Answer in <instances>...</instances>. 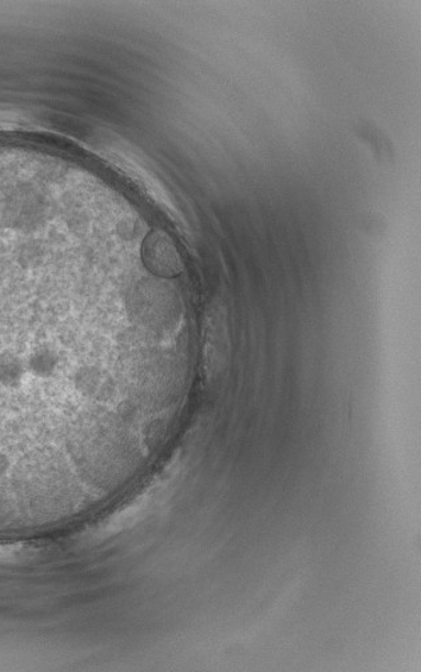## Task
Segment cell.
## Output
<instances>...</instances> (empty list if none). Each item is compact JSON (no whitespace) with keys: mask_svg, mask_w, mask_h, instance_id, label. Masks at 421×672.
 Listing matches in <instances>:
<instances>
[{"mask_svg":"<svg viewBox=\"0 0 421 672\" xmlns=\"http://www.w3.org/2000/svg\"><path fill=\"white\" fill-rule=\"evenodd\" d=\"M26 372L27 364L21 356L12 351L0 354V386L8 389L21 388Z\"/></svg>","mask_w":421,"mask_h":672,"instance_id":"obj_1","label":"cell"},{"mask_svg":"<svg viewBox=\"0 0 421 672\" xmlns=\"http://www.w3.org/2000/svg\"><path fill=\"white\" fill-rule=\"evenodd\" d=\"M58 363L59 357L53 349L40 348L30 355L27 370L36 378L48 379L55 374Z\"/></svg>","mask_w":421,"mask_h":672,"instance_id":"obj_2","label":"cell"},{"mask_svg":"<svg viewBox=\"0 0 421 672\" xmlns=\"http://www.w3.org/2000/svg\"><path fill=\"white\" fill-rule=\"evenodd\" d=\"M3 255H4V247H3L2 242H0V265H2Z\"/></svg>","mask_w":421,"mask_h":672,"instance_id":"obj_3","label":"cell"}]
</instances>
